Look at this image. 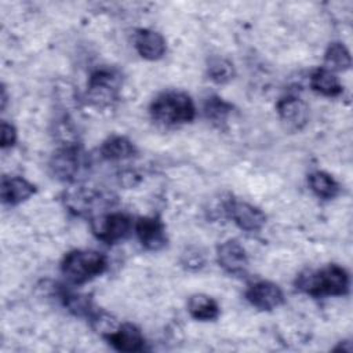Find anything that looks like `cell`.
Listing matches in <instances>:
<instances>
[{
  "instance_id": "cell-1",
  "label": "cell",
  "mask_w": 353,
  "mask_h": 353,
  "mask_svg": "<svg viewBox=\"0 0 353 353\" xmlns=\"http://www.w3.org/2000/svg\"><path fill=\"white\" fill-rule=\"evenodd\" d=\"M296 290L320 298L328 295H345L349 290V276L338 265H328L319 270H305L295 280Z\"/></svg>"
},
{
  "instance_id": "cell-2",
  "label": "cell",
  "mask_w": 353,
  "mask_h": 353,
  "mask_svg": "<svg viewBox=\"0 0 353 353\" xmlns=\"http://www.w3.org/2000/svg\"><path fill=\"white\" fill-rule=\"evenodd\" d=\"M150 116L154 121L171 127L192 121L196 116V108L188 94L165 91L150 103Z\"/></svg>"
},
{
  "instance_id": "cell-3",
  "label": "cell",
  "mask_w": 353,
  "mask_h": 353,
  "mask_svg": "<svg viewBox=\"0 0 353 353\" xmlns=\"http://www.w3.org/2000/svg\"><path fill=\"white\" fill-rule=\"evenodd\" d=\"M108 268L103 254L91 250H74L65 255L61 272L72 284H84L102 274Z\"/></svg>"
},
{
  "instance_id": "cell-4",
  "label": "cell",
  "mask_w": 353,
  "mask_h": 353,
  "mask_svg": "<svg viewBox=\"0 0 353 353\" xmlns=\"http://www.w3.org/2000/svg\"><path fill=\"white\" fill-rule=\"evenodd\" d=\"M85 167V157L81 149L72 143L58 149L50 160L51 174L63 182H74Z\"/></svg>"
},
{
  "instance_id": "cell-5",
  "label": "cell",
  "mask_w": 353,
  "mask_h": 353,
  "mask_svg": "<svg viewBox=\"0 0 353 353\" xmlns=\"http://www.w3.org/2000/svg\"><path fill=\"white\" fill-rule=\"evenodd\" d=\"M120 74L113 69H98L88 80V97L97 105H109L117 98L120 87Z\"/></svg>"
},
{
  "instance_id": "cell-6",
  "label": "cell",
  "mask_w": 353,
  "mask_h": 353,
  "mask_svg": "<svg viewBox=\"0 0 353 353\" xmlns=\"http://www.w3.org/2000/svg\"><path fill=\"white\" fill-rule=\"evenodd\" d=\"M132 228L131 218L123 212H112L92 221L94 234L106 244L125 239Z\"/></svg>"
},
{
  "instance_id": "cell-7",
  "label": "cell",
  "mask_w": 353,
  "mask_h": 353,
  "mask_svg": "<svg viewBox=\"0 0 353 353\" xmlns=\"http://www.w3.org/2000/svg\"><path fill=\"white\" fill-rule=\"evenodd\" d=\"M108 199L101 194L98 190L91 188H73L65 193L63 201L65 205L76 215H91L98 208L103 207V203Z\"/></svg>"
},
{
  "instance_id": "cell-8",
  "label": "cell",
  "mask_w": 353,
  "mask_h": 353,
  "mask_svg": "<svg viewBox=\"0 0 353 353\" xmlns=\"http://www.w3.org/2000/svg\"><path fill=\"white\" fill-rule=\"evenodd\" d=\"M225 211L228 212L229 218H232L233 222L245 232H258L266 222L265 214L259 208L245 201L230 200L225 205Z\"/></svg>"
},
{
  "instance_id": "cell-9",
  "label": "cell",
  "mask_w": 353,
  "mask_h": 353,
  "mask_svg": "<svg viewBox=\"0 0 353 353\" xmlns=\"http://www.w3.org/2000/svg\"><path fill=\"white\" fill-rule=\"evenodd\" d=\"M277 113L281 124L288 131H299L309 121V108L306 102L296 97H287L279 101Z\"/></svg>"
},
{
  "instance_id": "cell-10",
  "label": "cell",
  "mask_w": 353,
  "mask_h": 353,
  "mask_svg": "<svg viewBox=\"0 0 353 353\" xmlns=\"http://www.w3.org/2000/svg\"><path fill=\"white\" fill-rule=\"evenodd\" d=\"M247 301L261 310H272L284 302L281 288L270 281H256L245 291Z\"/></svg>"
},
{
  "instance_id": "cell-11",
  "label": "cell",
  "mask_w": 353,
  "mask_h": 353,
  "mask_svg": "<svg viewBox=\"0 0 353 353\" xmlns=\"http://www.w3.org/2000/svg\"><path fill=\"white\" fill-rule=\"evenodd\" d=\"M135 232L142 247L149 251H159L167 244L164 223L157 216L139 218L135 223Z\"/></svg>"
},
{
  "instance_id": "cell-12",
  "label": "cell",
  "mask_w": 353,
  "mask_h": 353,
  "mask_svg": "<svg viewBox=\"0 0 353 353\" xmlns=\"http://www.w3.org/2000/svg\"><path fill=\"white\" fill-rule=\"evenodd\" d=\"M216 259L222 269L230 274H244L248 268V258L243 245L236 240H228L218 245Z\"/></svg>"
},
{
  "instance_id": "cell-13",
  "label": "cell",
  "mask_w": 353,
  "mask_h": 353,
  "mask_svg": "<svg viewBox=\"0 0 353 353\" xmlns=\"http://www.w3.org/2000/svg\"><path fill=\"white\" fill-rule=\"evenodd\" d=\"M114 349L120 352H142L145 349V338L141 331L130 323L120 324L112 334L105 338Z\"/></svg>"
},
{
  "instance_id": "cell-14",
  "label": "cell",
  "mask_w": 353,
  "mask_h": 353,
  "mask_svg": "<svg viewBox=\"0 0 353 353\" xmlns=\"http://www.w3.org/2000/svg\"><path fill=\"white\" fill-rule=\"evenodd\" d=\"M135 48L142 58L156 61L160 59L165 52V40L159 32L139 29L135 34Z\"/></svg>"
},
{
  "instance_id": "cell-15",
  "label": "cell",
  "mask_w": 353,
  "mask_h": 353,
  "mask_svg": "<svg viewBox=\"0 0 353 353\" xmlns=\"http://www.w3.org/2000/svg\"><path fill=\"white\" fill-rule=\"evenodd\" d=\"M34 192V185L22 176L1 178V200L4 204L17 205L29 199Z\"/></svg>"
},
{
  "instance_id": "cell-16",
  "label": "cell",
  "mask_w": 353,
  "mask_h": 353,
  "mask_svg": "<svg viewBox=\"0 0 353 353\" xmlns=\"http://www.w3.org/2000/svg\"><path fill=\"white\" fill-rule=\"evenodd\" d=\"M190 316L200 321H211L219 316L218 303L205 294H194L188 301Z\"/></svg>"
},
{
  "instance_id": "cell-17",
  "label": "cell",
  "mask_w": 353,
  "mask_h": 353,
  "mask_svg": "<svg viewBox=\"0 0 353 353\" xmlns=\"http://www.w3.org/2000/svg\"><path fill=\"white\" fill-rule=\"evenodd\" d=\"M135 153V145L121 135L109 137L101 146V154L108 160H124L132 157Z\"/></svg>"
},
{
  "instance_id": "cell-18",
  "label": "cell",
  "mask_w": 353,
  "mask_h": 353,
  "mask_svg": "<svg viewBox=\"0 0 353 353\" xmlns=\"http://www.w3.org/2000/svg\"><path fill=\"white\" fill-rule=\"evenodd\" d=\"M310 85L316 92L325 97H336L343 90L338 77L327 69L316 70L310 77Z\"/></svg>"
},
{
  "instance_id": "cell-19",
  "label": "cell",
  "mask_w": 353,
  "mask_h": 353,
  "mask_svg": "<svg viewBox=\"0 0 353 353\" xmlns=\"http://www.w3.org/2000/svg\"><path fill=\"white\" fill-rule=\"evenodd\" d=\"M312 192L325 200L334 199L339 193L338 182L324 171H314L307 178Z\"/></svg>"
},
{
  "instance_id": "cell-20",
  "label": "cell",
  "mask_w": 353,
  "mask_h": 353,
  "mask_svg": "<svg viewBox=\"0 0 353 353\" xmlns=\"http://www.w3.org/2000/svg\"><path fill=\"white\" fill-rule=\"evenodd\" d=\"M324 62L327 70H346L352 65L350 54L342 43H331L325 51Z\"/></svg>"
},
{
  "instance_id": "cell-21",
  "label": "cell",
  "mask_w": 353,
  "mask_h": 353,
  "mask_svg": "<svg viewBox=\"0 0 353 353\" xmlns=\"http://www.w3.org/2000/svg\"><path fill=\"white\" fill-rule=\"evenodd\" d=\"M207 72H208L210 79L216 84H225V83L230 81L234 76L233 63L221 57H215V58L210 59Z\"/></svg>"
},
{
  "instance_id": "cell-22",
  "label": "cell",
  "mask_w": 353,
  "mask_h": 353,
  "mask_svg": "<svg viewBox=\"0 0 353 353\" xmlns=\"http://www.w3.org/2000/svg\"><path fill=\"white\" fill-rule=\"evenodd\" d=\"M232 112V105L225 102L222 98L216 95H211L204 102V113L208 120L212 123H223L229 113Z\"/></svg>"
},
{
  "instance_id": "cell-23",
  "label": "cell",
  "mask_w": 353,
  "mask_h": 353,
  "mask_svg": "<svg viewBox=\"0 0 353 353\" xmlns=\"http://www.w3.org/2000/svg\"><path fill=\"white\" fill-rule=\"evenodd\" d=\"M182 265L190 270L200 269L204 265V255L197 248H189L182 255Z\"/></svg>"
},
{
  "instance_id": "cell-24",
  "label": "cell",
  "mask_w": 353,
  "mask_h": 353,
  "mask_svg": "<svg viewBox=\"0 0 353 353\" xmlns=\"http://www.w3.org/2000/svg\"><path fill=\"white\" fill-rule=\"evenodd\" d=\"M17 142V130L12 124L7 123V121H1V127H0V146L1 149H7L14 146V143Z\"/></svg>"
},
{
  "instance_id": "cell-25",
  "label": "cell",
  "mask_w": 353,
  "mask_h": 353,
  "mask_svg": "<svg viewBox=\"0 0 353 353\" xmlns=\"http://www.w3.org/2000/svg\"><path fill=\"white\" fill-rule=\"evenodd\" d=\"M6 102H7V95H6V87H1V109L6 108Z\"/></svg>"
}]
</instances>
